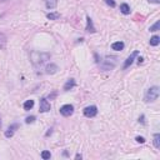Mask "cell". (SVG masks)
Segmentation results:
<instances>
[{"label":"cell","mask_w":160,"mask_h":160,"mask_svg":"<svg viewBox=\"0 0 160 160\" xmlns=\"http://www.w3.org/2000/svg\"><path fill=\"white\" fill-rule=\"evenodd\" d=\"M44 3L48 9H55L58 6V0H44Z\"/></svg>","instance_id":"12"},{"label":"cell","mask_w":160,"mask_h":160,"mask_svg":"<svg viewBox=\"0 0 160 160\" xmlns=\"http://www.w3.org/2000/svg\"><path fill=\"white\" fill-rule=\"evenodd\" d=\"M154 146H155L156 149L160 148V134L154 135Z\"/></svg>","instance_id":"18"},{"label":"cell","mask_w":160,"mask_h":160,"mask_svg":"<svg viewBox=\"0 0 160 160\" xmlns=\"http://www.w3.org/2000/svg\"><path fill=\"white\" fill-rule=\"evenodd\" d=\"M24 109L25 110H30V109H33V106H34V100H26L25 103H24Z\"/></svg>","instance_id":"16"},{"label":"cell","mask_w":160,"mask_h":160,"mask_svg":"<svg viewBox=\"0 0 160 160\" xmlns=\"http://www.w3.org/2000/svg\"><path fill=\"white\" fill-rule=\"evenodd\" d=\"M50 59L49 53H39V51H33L30 54V60L34 65H41L43 63Z\"/></svg>","instance_id":"1"},{"label":"cell","mask_w":160,"mask_h":160,"mask_svg":"<svg viewBox=\"0 0 160 160\" xmlns=\"http://www.w3.org/2000/svg\"><path fill=\"white\" fill-rule=\"evenodd\" d=\"M0 128H1V121H0Z\"/></svg>","instance_id":"29"},{"label":"cell","mask_w":160,"mask_h":160,"mask_svg":"<svg viewBox=\"0 0 160 160\" xmlns=\"http://www.w3.org/2000/svg\"><path fill=\"white\" fill-rule=\"evenodd\" d=\"M85 30H86L88 33H95V31H97V29H95V26L93 24V20L90 17H86V28H85Z\"/></svg>","instance_id":"8"},{"label":"cell","mask_w":160,"mask_h":160,"mask_svg":"<svg viewBox=\"0 0 160 160\" xmlns=\"http://www.w3.org/2000/svg\"><path fill=\"white\" fill-rule=\"evenodd\" d=\"M118 64V58L116 56H106L105 59L100 63V69L103 71H108V70H113Z\"/></svg>","instance_id":"2"},{"label":"cell","mask_w":160,"mask_h":160,"mask_svg":"<svg viewBox=\"0 0 160 160\" xmlns=\"http://www.w3.org/2000/svg\"><path fill=\"white\" fill-rule=\"evenodd\" d=\"M81 158H83L81 154H76V155H75V159H81Z\"/></svg>","instance_id":"28"},{"label":"cell","mask_w":160,"mask_h":160,"mask_svg":"<svg viewBox=\"0 0 160 160\" xmlns=\"http://www.w3.org/2000/svg\"><path fill=\"white\" fill-rule=\"evenodd\" d=\"M5 46H6V35L0 33V49H5Z\"/></svg>","instance_id":"14"},{"label":"cell","mask_w":160,"mask_h":160,"mask_svg":"<svg viewBox=\"0 0 160 160\" xmlns=\"http://www.w3.org/2000/svg\"><path fill=\"white\" fill-rule=\"evenodd\" d=\"M159 94H160V90H159V86H151L148 89V92L145 94V101L146 103H153L158 98H159Z\"/></svg>","instance_id":"3"},{"label":"cell","mask_w":160,"mask_h":160,"mask_svg":"<svg viewBox=\"0 0 160 160\" xmlns=\"http://www.w3.org/2000/svg\"><path fill=\"white\" fill-rule=\"evenodd\" d=\"M39 111H40V113H48V111H50V103L48 101L46 98H41L40 99Z\"/></svg>","instance_id":"6"},{"label":"cell","mask_w":160,"mask_h":160,"mask_svg":"<svg viewBox=\"0 0 160 160\" xmlns=\"http://www.w3.org/2000/svg\"><path fill=\"white\" fill-rule=\"evenodd\" d=\"M120 12L124 14V15H129L130 14V6L128 5L126 3H123L121 5H120Z\"/></svg>","instance_id":"13"},{"label":"cell","mask_w":160,"mask_h":160,"mask_svg":"<svg viewBox=\"0 0 160 160\" xmlns=\"http://www.w3.org/2000/svg\"><path fill=\"white\" fill-rule=\"evenodd\" d=\"M13 135H14V130L8 129L6 131H5V136H6V138H12Z\"/></svg>","instance_id":"22"},{"label":"cell","mask_w":160,"mask_h":160,"mask_svg":"<svg viewBox=\"0 0 160 160\" xmlns=\"http://www.w3.org/2000/svg\"><path fill=\"white\" fill-rule=\"evenodd\" d=\"M143 61H144V58H141V56H140L139 59H138V64H139V65H140V64H141Z\"/></svg>","instance_id":"27"},{"label":"cell","mask_w":160,"mask_h":160,"mask_svg":"<svg viewBox=\"0 0 160 160\" xmlns=\"http://www.w3.org/2000/svg\"><path fill=\"white\" fill-rule=\"evenodd\" d=\"M159 26H160V21L158 20L155 24L150 26V29H149V30H150V31H156V30H159Z\"/></svg>","instance_id":"20"},{"label":"cell","mask_w":160,"mask_h":160,"mask_svg":"<svg viewBox=\"0 0 160 160\" xmlns=\"http://www.w3.org/2000/svg\"><path fill=\"white\" fill-rule=\"evenodd\" d=\"M125 44L123 41H116V43H113L111 44V49L113 50H116V51H121L123 49H124Z\"/></svg>","instance_id":"9"},{"label":"cell","mask_w":160,"mask_h":160,"mask_svg":"<svg viewBox=\"0 0 160 160\" xmlns=\"http://www.w3.org/2000/svg\"><path fill=\"white\" fill-rule=\"evenodd\" d=\"M41 158L44 159V160H48V159H50L51 158V154H50V151H48V150H44L41 153Z\"/></svg>","instance_id":"19"},{"label":"cell","mask_w":160,"mask_h":160,"mask_svg":"<svg viewBox=\"0 0 160 160\" xmlns=\"http://www.w3.org/2000/svg\"><path fill=\"white\" fill-rule=\"evenodd\" d=\"M18 128H19V124H17V123H15V124H13V125L9 126V129H12V130L15 131V129H18Z\"/></svg>","instance_id":"25"},{"label":"cell","mask_w":160,"mask_h":160,"mask_svg":"<svg viewBox=\"0 0 160 160\" xmlns=\"http://www.w3.org/2000/svg\"><path fill=\"white\" fill-rule=\"evenodd\" d=\"M105 3L106 4H108L109 5V6H111V8H115V1H114V0H105Z\"/></svg>","instance_id":"23"},{"label":"cell","mask_w":160,"mask_h":160,"mask_svg":"<svg viewBox=\"0 0 160 160\" xmlns=\"http://www.w3.org/2000/svg\"><path fill=\"white\" fill-rule=\"evenodd\" d=\"M97 114H98V108L95 105L86 106V108L84 109V115L86 116V118H94V116H97Z\"/></svg>","instance_id":"4"},{"label":"cell","mask_w":160,"mask_h":160,"mask_svg":"<svg viewBox=\"0 0 160 160\" xmlns=\"http://www.w3.org/2000/svg\"><path fill=\"white\" fill-rule=\"evenodd\" d=\"M138 55H139V51H138V50H135V51H133V53H131V54H130V56H129V58H128V59L125 60V63H124V65H123V69H126V68H129V66L131 65V64H133V63H134V59H135V58H136Z\"/></svg>","instance_id":"7"},{"label":"cell","mask_w":160,"mask_h":160,"mask_svg":"<svg viewBox=\"0 0 160 160\" xmlns=\"http://www.w3.org/2000/svg\"><path fill=\"white\" fill-rule=\"evenodd\" d=\"M159 44H160V38L158 35H154L153 38L150 39V45L151 46H158Z\"/></svg>","instance_id":"15"},{"label":"cell","mask_w":160,"mask_h":160,"mask_svg":"<svg viewBox=\"0 0 160 160\" xmlns=\"http://www.w3.org/2000/svg\"><path fill=\"white\" fill-rule=\"evenodd\" d=\"M45 70H46V74H55L59 70V68H58V65H55V64H50V65H48L45 68Z\"/></svg>","instance_id":"11"},{"label":"cell","mask_w":160,"mask_h":160,"mask_svg":"<svg viewBox=\"0 0 160 160\" xmlns=\"http://www.w3.org/2000/svg\"><path fill=\"white\" fill-rule=\"evenodd\" d=\"M46 18L49 19V20H58L60 18V14L59 13H49L46 15Z\"/></svg>","instance_id":"17"},{"label":"cell","mask_w":160,"mask_h":160,"mask_svg":"<svg viewBox=\"0 0 160 160\" xmlns=\"http://www.w3.org/2000/svg\"><path fill=\"white\" fill-rule=\"evenodd\" d=\"M34 121H35V116H33V115H31V116H28V118L25 119V123H26V124H33Z\"/></svg>","instance_id":"21"},{"label":"cell","mask_w":160,"mask_h":160,"mask_svg":"<svg viewBox=\"0 0 160 160\" xmlns=\"http://www.w3.org/2000/svg\"><path fill=\"white\" fill-rule=\"evenodd\" d=\"M74 86H75V80L69 79L68 81L65 83V85H64V92H69V90H71Z\"/></svg>","instance_id":"10"},{"label":"cell","mask_w":160,"mask_h":160,"mask_svg":"<svg viewBox=\"0 0 160 160\" xmlns=\"http://www.w3.org/2000/svg\"><path fill=\"white\" fill-rule=\"evenodd\" d=\"M148 1L151 4H160V0H148Z\"/></svg>","instance_id":"26"},{"label":"cell","mask_w":160,"mask_h":160,"mask_svg":"<svg viewBox=\"0 0 160 160\" xmlns=\"http://www.w3.org/2000/svg\"><path fill=\"white\" fill-rule=\"evenodd\" d=\"M135 140H136L138 143H140V144H144V143H145V139H144L143 136H136V138H135Z\"/></svg>","instance_id":"24"},{"label":"cell","mask_w":160,"mask_h":160,"mask_svg":"<svg viewBox=\"0 0 160 160\" xmlns=\"http://www.w3.org/2000/svg\"><path fill=\"white\" fill-rule=\"evenodd\" d=\"M74 113V106L71 104H65L60 108V114L63 116H70Z\"/></svg>","instance_id":"5"}]
</instances>
